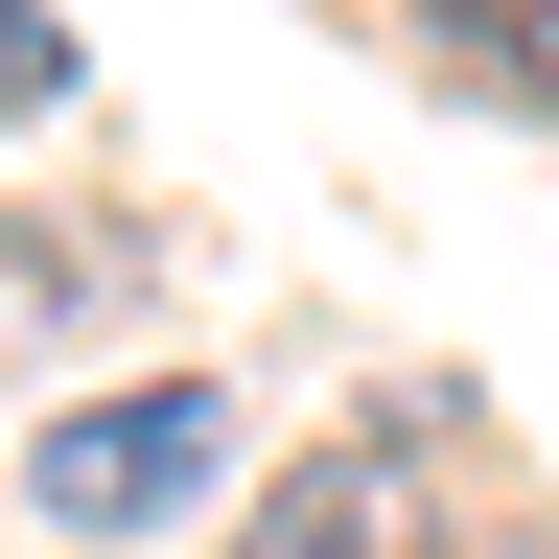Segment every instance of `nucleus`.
Segmentation results:
<instances>
[{"label":"nucleus","instance_id":"f03ea898","mask_svg":"<svg viewBox=\"0 0 559 559\" xmlns=\"http://www.w3.org/2000/svg\"><path fill=\"white\" fill-rule=\"evenodd\" d=\"M234 559H443V466H419V443H304Z\"/></svg>","mask_w":559,"mask_h":559},{"label":"nucleus","instance_id":"f257e3e1","mask_svg":"<svg viewBox=\"0 0 559 559\" xmlns=\"http://www.w3.org/2000/svg\"><path fill=\"white\" fill-rule=\"evenodd\" d=\"M210 443H234V419L164 373V396H94V419H70L24 489H47V536H140V513H187V489H210Z\"/></svg>","mask_w":559,"mask_h":559},{"label":"nucleus","instance_id":"7ed1b4c3","mask_svg":"<svg viewBox=\"0 0 559 559\" xmlns=\"http://www.w3.org/2000/svg\"><path fill=\"white\" fill-rule=\"evenodd\" d=\"M47 94H70V47L24 24V0H0V117H47Z\"/></svg>","mask_w":559,"mask_h":559}]
</instances>
